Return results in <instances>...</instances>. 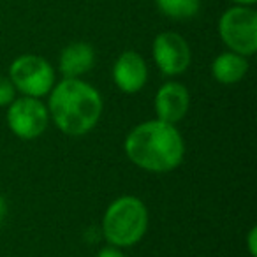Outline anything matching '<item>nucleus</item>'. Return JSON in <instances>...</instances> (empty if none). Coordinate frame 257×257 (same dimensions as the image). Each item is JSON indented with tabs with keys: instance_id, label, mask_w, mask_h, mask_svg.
<instances>
[{
	"instance_id": "nucleus-1",
	"label": "nucleus",
	"mask_w": 257,
	"mask_h": 257,
	"mask_svg": "<svg viewBox=\"0 0 257 257\" xmlns=\"http://www.w3.org/2000/svg\"><path fill=\"white\" fill-rule=\"evenodd\" d=\"M123 148L128 161L150 173L173 171L185 155V143L178 128L162 120H150L134 127L125 138Z\"/></svg>"
},
{
	"instance_id": "nucleus-2",
	"label": "nucleus",
	"mask_w": 257,
	"mask_h": 257,
	"mask_svg": "<svg viewBox=\"0 0 257 257\" xmlns=\"http://www.w3.org/2000/svg\"><path fill=\"white\" fill-rule=\"evenodd\" d=\"M48 113L67 136H85L102 114L100 93L79 78H65L50 92Z\"/></svg>"
},
{
	"instance_id": "nucleus-3",
	"label": "nucleus",
	"mask_w": 257,
	"mask_h": 257,
	"mask_svg": "<svg viewBox=\"0 0 257 257\" xmlns=\"http://www.w3.org/2000/svg\"><path fill=\"white\" fill-rule=\"evenodd\" d=\"M148 229V210L136 196H123L107 206L102 218L104 238L116 248L141 241Z\"/></svg>"
},
{
	"instance_id": "nucleus-4",
	"label": "nucleus",
	"mask_w": 257,
	"mask_h": 257,
	"mask_svg": "<svg viewBox=\"0 0 257 257\" xmlns=\"http://www.w3.org/2000/svg\"><path fill=\"white\" fill-rule=\"evenodd\" d=\"M218 34L229 51L250 57L257 51V13L250 6H234L218 20Z\"/></svg>"
},
{
	"instance_id": "nucleus-5",
	"label": "nucleus",
	"mask_w": 257,
	"mask_h": 257,
	"mask_svg": "<svg viewBox=\"0 0 257 257\" xmlns=\"http://www.w3.org/2000/svg\"><path fill=\"white\" fill-rule=\"evenodd\" d=\"M9 79L25 97H39L51 92L55 71L46 58L39 55H22L9 67Z\"/></svg>"
},
{
	"instance_id": "nucleus-6",
	"label": "nucleus",
	"mask_w": 257,
	"mask_h": 257,
	"mask_svg": "<svg viewBox=\"0 0 257 257\" xmlns=\"http://www.w3.org/2000/svg\"><path fill=\"white\" fill-rule=\"evenodd\" d=\"M50 113L36 97H20L9 104V128L22 140H36L46 131Z\"/></svg>"
},
{
	"instance_id": "nucleus-7",
	"label": "nucleus",
	"mask_w": 257,
	"mask_h": 257,
	"mask_svg": "<svg viewBox=\"0 0 257 257\" xmlns=\"http://www.w3.org/2000/svg\"><path fill=\"white\" fill-rule=\"evenodd\" d=\"M152 55H154L155 65L166 76H178L185 72L192 58L189 43L185 41V37L176 32L159 34L154 39Z\"/></svg>"
},
{
	"instance_id": "nucleus-8",
	"label": "nucleus",
	"mask_w": 257,
	"mask_h": 257,
	"mask_svg": "<svg viewBox=\"0 0 257 257\" xmlns=\"http://www.w3.org/2000/svg\"><path fill=\"white\" fill-rule=\"evenodd\" d=\"M113 79L123 93H138L148 79V67L145 58L136 51H123L114 62Z\"/></svg>"
},
{
	"instance_id": "nucleus-9",
	"label": "nucleus",
	"mask_w": 257,
	"mask_h": 257,
	"mask_svg": "<svg viewBox=\"0 0 257 257\" xmlns=\"http://www.w3.org/2000/svg\"><path fill=\"white\" fill-rule=\"evenodd\" d=\"M190 95L189 90L182 83L169 81L161 86V90L155 95V111H157V120L168 121V123H178L183 120L189 111Z\"/></svg>"
},
{
	"instance_id": "nucleus-10",
	"label": "nucleus",
	"mask_w": 257,
	"mask_h": 257,
	"mask_svg": "<svg viewBox=\"0 0 257 257\" xmlns=\"http://www.w3.org/2000/svg\"><path fill=\"white\" fill-rule=\"evenodd\" d=\"M58 65L65 78H79L95 65V51L88 43L76 41L62 50Z\"/></svg>"
},
{
	"instance_id": "nucleus-11",
	"label": "nucleus",
	"mask_w": 257,
	"mask_h": 257,
	"mask_svg": "<svg viewBox=\"0 0 257 257\" xmlns=\"http://www.w3.org/2000/svg\"><path fill=\"white\" fill-rule=\"evenodd\" d=\"M246 71H248L246 57L234 53V51L220 53L211 64V74L222 85H232V83L241 81Z\"/></svg>"
},
{
	"instance_id": "nucleus-12",
	"label": "nucleus",
	"mask_w": 257,
	"mask_h": 257,
	"mask_svg": "<svg viewBox=\"0 0 257 257\" xmlns=\"http://www.w3.org/2000/svg\"><path fill=\"white\" fill-rule=\"evenodd\" d=\"M159 11L171 20H190L199 13L201 0H155Z\"/></svg>"
},
{
	"instance_id": "nucleus-13",
	"label": "nucleus",
	"mask_w": 257,
	"mask_h": 257,
	"mask_svg": "<svg viewBox=\"0 0 257 257\" xmlns=\"http://www.w3.org/2000/svg\"><path fill=\"white\" fill-rule=\"evenodd\" d=\"M16 99V88L9 78L0 76V107L9 106Z\"/></svg>"
},
{
	"instance_id": "nucleus-14",
	"label": "nucleus",
	"mask_w": 257,
	"mask_h": 257,
	"mask_svg": "<svg viewBox=\"0 0 257 257\" xmlns=\"http://www.w3.org/2000/svg\"><path fill=\"white\" fill-rule=\"evenodd\" d=\"M246 246H248V252L252 257L257 255V229L252 227L248 232V238H246Z\"/></svg>"
},
{
	"instance_id": "nucleus-15",
	"label": "nucleus",
	"mask_w": 257,
	"mask_h": 257,
	"mask_svg": "<svg viewBox=\"0 0 257 257\" xmlns=\"http://www.w3.org/2000/svg\"><path fill=\"white\" fill-rule=\"evenodd\" d=\"M97 257H125V255L120 252V250L116 248V246H107V248L100 250L99 255H97Z\"/></svg>"
},
{
	"instance_id": "nucleus-16",
	"label": "nucleus",
	"mask_w": 257,
	"mask_h": 257,
	"mask_svg": "<svg viewBox=\"0 0 257 257\" xmlns=\"http://www.w3.org/2000/svg\"><path fill=\"white\" fill-rule=\"evenodd\" d=\"M6 210H8V206H6V199L2 196H0V222L4 220L6 217Z\"/></svg>"
},
{
	"instance_id": "nucleus-17",
	"label": "nucleus",
	"mask_w": 257,
	"mask_h": 257,
	"mask_svg": "<svg viewBox=\"0 0 257 257\" xmlns=\"http://www.w3.org/2000/svg\"><path fill=\"white\" fill-rule=\"evenodd\" d=\"M231 2H234L236 6H253L257 0H231Z\"/></svg>"
}]
</instances>
